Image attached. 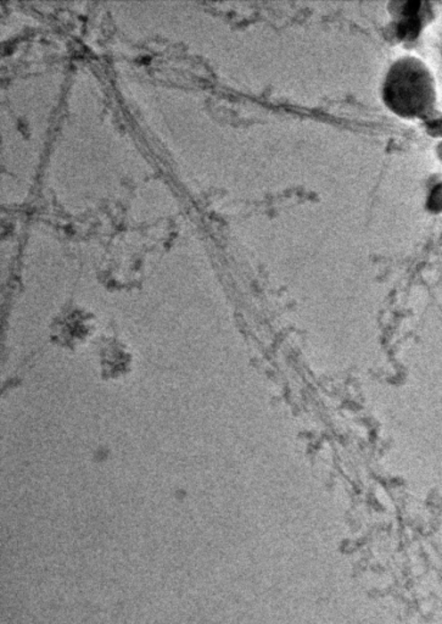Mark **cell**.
<instances>
[{
  "label": "cell",
  "mask_w": 442,
  "mask_h": 624,
  "mask_svg": "<svg viewBox=\"0 0 442 624\" xmlns=\"http://www.w3.org/2000/svg\"><path fill=\"white\" fill-rule=\"evenodd\" d=\"M381 97L398 118L427 119L437 104V86L428 66L414 56H404L389 68Z\"/></svg>",
  "instance_id": "1"
}]
</instances>
